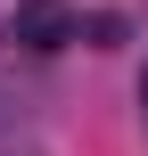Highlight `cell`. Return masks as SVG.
Here are the masks:
<instances>
[{
    "mask_svg": "<svg viewBox=\"0 0 148 156\" xmlns=\"http://www.w3.org/2000/svg\"><path fill=\"white\" fill-rule=\"evenodd\" d=\"M8 156H41V148H8Z\"/></svg>",
    "mask_w": 148,
    "mask_h": 156,
    "instance_id": "3",
    "label": "cell"
},
{
    "mask_svg": "<svg viewBox=\"0 0 148 156\" xmlns=\"http://www.w3.org/2000/svg\"><path fill=\"white\" fill-rule=\"evenodd\" d=\"M140 123H148V74H140Z\"/></svg>",
    "mask_w": 148,
    "mask_h": 156,
    "instance_id": "2",
    "label": "cell"
},
{
    "mask_svg": "<svg viewBox=\"0 0 148 156\" xmlns=\"http://www.w3.org/2000/svg\"><path fill=\"white\" fill-rule=\"evenodd\" d=\"M74 33H82V25L66 16V0H25V8H16V41H25V49H41V58H49V49H66Z\"/></svg>",
    "mask_w": 148,
    "mask_h": 156,
    "instance_id": "1",
    "label": "cell"
}]
</instances>
